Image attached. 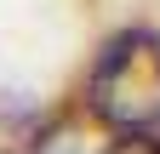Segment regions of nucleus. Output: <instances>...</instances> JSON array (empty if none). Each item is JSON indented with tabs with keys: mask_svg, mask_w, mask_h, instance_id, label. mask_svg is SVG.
<instances>
[{
	"mask_svg": "<svg viewBox=\"0 0 160 154\" xmlns=\"http://www.w3.org/2000/svg\"><path fill=\"white\" fill-rule=\"evenodd\" d=\"M86 114L109 137H160V34L126 29L86 74Z\"/></svg>",
	"mask_w": 160,
	"mask_h": 154,
	"instance_id": "1",
	"label": "nucleus"
},
{
	"mask_svg": "<svg viewBox=\"0 0 160 154\" xmlns=\"http://www.w3.org/2000/svg\"><path fill=\"white\" fill-rule=\"evenodd\" d=\"M109 143H86V131L80 126H52V131H40V143L34 154H103Z\"/></svg>",
	"mask_w": 160,
	"mask_h": 154,
	"instance_id": "2",
	"label": "nucleus"
}]
</instances>
